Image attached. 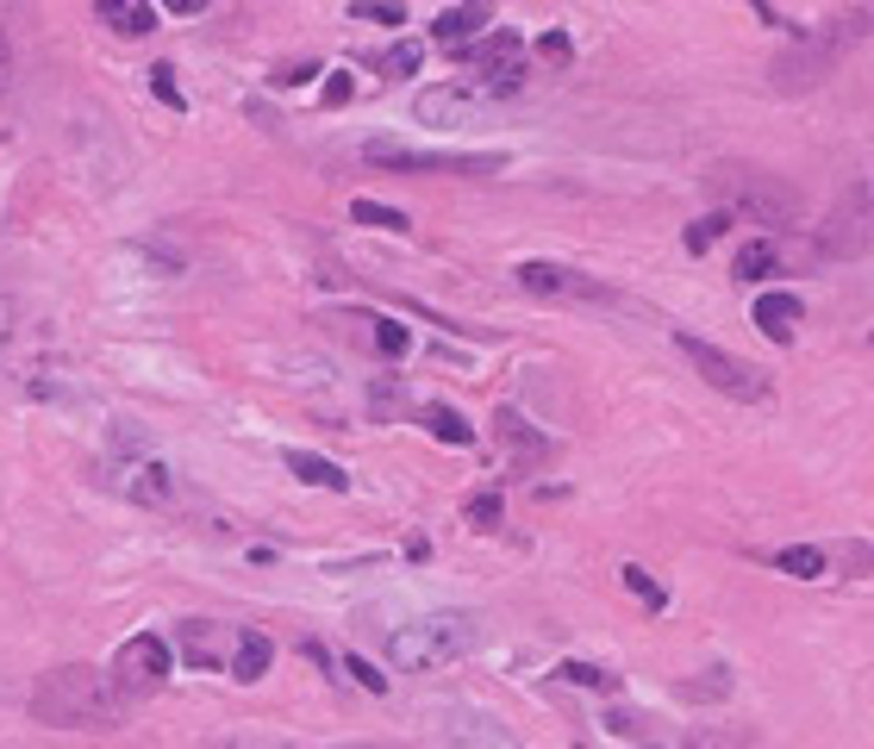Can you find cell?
<instances>
[{
	"mask_svg": "<svg viewBox=\"0 0 874 749\" xmlns=\"http://www.w3.org/2000/svg\"><path fill=\"white\" fill-rule=\"evenodd\" d=\"M350 219H356V225H369V231H407L412 225L407 212L381 207V200H350Z\"/></svg>",
	"mask_w": 874,
	"mask_h": 749,
	"instance_id": "cell-23",
	"label": "cell"
},
{
	"mask_svg": "<svg viewBox=\"0 0 874 749\" xmlns=\"http://www.w3.org/2000/svg\"><path fill=\"white\" fill-rule=\"evenodd\" d=\"M95 13H100V25H113L119 38H144V32L156 25L151 0H95Z\"/></svg>",
	"mask_w": 874,
	"mask_h": 749,
	"instance_id": "cell-15",
	"label": "cell"
},
{
	"mask_svg": "<svg viewBox=\"0 0 874 749\" xmlns=\"http://www.w3.org/2000/svg\"><path fill=\"white\" fill-rule=\"evenodd\" d=\"M494 425H500V438L512 443V450H519L524 462H538V456H550V438H544V431H531V425H524L519 412H512V406H500V412H494Z\"/></svg>",
	"mask_w": 874,
	"mask_h": 749,
	"instance_id": "cell-20",
	"label": "cell"
},
{
	"mask_svg": "<svg viewBox=\"0 0 874 749\" xmlns=\"http://www.w3.org/2000/svg\"><path fill=\"white\" fill-rule=\"evenodd\" d=\"M244 631H225L213 618H181V656L195 662V669H232V650Z\"/></svg>",
	"mask_w": 874,
	"mask_h": 749,
	"instance_id": "cell-12",
	"label": "cell"
},
{
	"mask_svg": "<svg viewBox=\"0 0 874 749\" xmlns=\"http://www.w3.org/2000/svg\"><path fill=\"white\" fill-rule=\"evenodd\" d=\"M475 650V618L468 613H431V618H412L388 637V662L400 674H431L456 662V656Z\"/></svg>",
	"mask_w": 874,
	"mask_h": 749,
	"instance_id": "cell-2",
	"label": "cell"
},
{
	"mask_svg": "<svg viewBox=\"0 0 874 749\" xmlns=\"http://www.w3.org/2000/svg\"><path fill=\"white\" fill-rule=\"evenodd\" d=\"M419 425H425L438 443H456V450H468V443H475V425H468L456 406H419Z\"/></svg>",
	"mask_w": 874,
	"mask_h": 749,
	"instance_id": "cell-19",
	"label": "cell"
},
{
	"mask_svg": "<svg viewBox=\"0 0 874 749\" xmlns=\"http://www.w3.org/2000/svg\"><path fill=\"white\" fill-rule=\"evenodd\" d=\"M750 744H756L750 730H706V725L687 737V749H750Z\"/></svg>",
	"mask_w": 874,
	"mask_h": 749,
	"instance_id": "cell-29",
	"label": "cell"
},
{
	"mask_svg": "<svg viewBox=\"0 0 874 749\" xmlns=\"http://www.w3.org/2000/svg\"><path fill=\"white\" fill-rule=\"evenodd\" d=\"M538 51H544V57H556V63H568V38H563V32H544V38H538Z\"/></svg>",
	"mask_w": 874,
	"mask_h": 749,
	"instance_id": "cell-40",
	"label": "cell"
},
{
	"mask_svg": "<svg viewBox=\"0 0 874 749\" xmlns=\"http://www.w3.org/2000/svg\"><path fill=\"white\" fill-rule=\"evenodd\" d=\"M151 95L163 100L169 113H181V107H188V100H181V88H175V69H169V63H156V69H151Z\"/></svg>",
	"mask_w": 874,
	"mask_h": 749,
	"instance_id": "cell-33",
	"label": "cell"
},
{
	"mask_svg": "<svg viewBox=\"0 0 874 749\" xmlns=\"http://www.w3.org/2000/svg\"><path fill=\"white\" fill-rule=\"evenodd\" d=\"M319 76V63H281L275 69V88H300V81H312Z\"/></svg>",
	"mask_w": 874,
	"mask_h": 749,
	"instance_id": "cell-38",
	"label": "cell"
},
{
	"mask_svg": "<svg viewBox=\"0 0 874 749\" xmlns=\"http://www.w3.org/2000/svg\"><path fill=\"white\" fill-rule=\"evenodd\" d=\"M412 119L419 125H431V132H444V125H475L482 119V95H468V88H419V100H412Z\"/></svg>",
	"mask_w": 874,
	"mask_h": 749,
	"instance_id": "cell-11",
	"label": "cell"
},
{
	"mask_svg": "<svg viewBox=\"0 0 874 749\" xmlns=\"http://www.w3.org/2000/svg\"><path fill=\"white\" fill-rule=\"evenodd\" d=\"M456 737H463V744H475V749H519L506 730H482V718H463V725H456Z\"/></svg>",
	"mask_w": 874,
	"mask_h": 749,
	"instance_id": "cell-31",
	"label": "cell"
},
{
	"mask_svg": "<svg viewBox=\"0 0 874 749\" xmlns=\"http://www.w3.org/2000/svg\"><path fill=\"white\" fill-rule=\"evenodd\" d=\"M175 20H195V13H207V0H163Z\"/></svg>",
	"mask_w": 874,
	"mask_h": 749,
	"instance_id": "cell-41",
	"label": "cell"
},
{
	"mask_svg": "<svg viewBox=\"0 0 874 749\" xmlns=\"http://www.w3.org/2000/svg\"><path fill=\"white\" fill-rule=\"evenodd\" d=\"M519 51H524V44L512 38V32H494V38H475V44H463L456 57H463V63H475V69H487V81H494L500 69H512V63H519Z\"/></svg>",
	"mask_w": 874,
	"mask_h": 749,
	"instance_id": "cell-16",
	"label": "cell"
},
{
	"mask_svg": "<svg viewBox=\"0 0 874 749\" xmlns=\"http://www.w3.org/2000/svg\"><path fill=\"white\" fill-rule=\"evenodd\" d=\"M869 344H874V338H869Z\"/></svg>",
	"mask_w": 874,
	"mask_h": 749,
	"instance_id": "cell-45",
	"label": "cell"
},
{
	"mask_svg": "<svg viewBox=\"0 0 874 749\" xmlns=\"http://www.w3.org/2000/svg\"><path fill=\"white\" fill-rule=\"evenodd\" d=\"M100 481L125 494L132 506H169L175 499V475L163 469L156 456H137V462H100Z\"/></svg>",
	"mask_w": 874,
	"mask_h": 749,
	"instance_id": "cell-10",
	"label": "cell"
},
{
	"mask_svg": "<svg viewBox=\"0 0 874 749\" xmlns=\"http://www.w3.org/2000/svg\"><path fill=\"white\" fill-rule=\"evenodd\" d=\"M419 57H425V44H394L388 57H381V69H388V76H412V69H419Z\"/></svg>",
	"mask_w": 874,
	"mask_h": 749,
	"instance_id": "cell-35",
	"label": "cell"
},
{
	"mask_svg": "<svg viewBox=\"0 0 874 749\" xmlns=\"http://www.w3.org/2000/svg\"><path fill=\"white\" fill-rule=\"evenodd\" d=\"M363 156H369L375 169H419V175H494V169H506V156H494V151H482V156L412 151V144H400V137H369Z\"/></svg>",
	"mask_w": 874,
	"mask_h": 749,
	"instance_id": "cell-6",
	"label": "cell"
},
{
	"mask_svg": "<svg viewBox=\"0 0 874 749\" xmlns=\"http://www.w3.org/2000/svg\"><path fill=\"white\" fill-rule=\"evenodd\" d=\"M556 674H563L568 687H587V693H612V687H619V674L600 669V662H563Z\"/></svg>",
	"mask_w": 874,
	"mask_h": 749,
	"instance_id": "cell-24",
	"label": "cell"
},
{
	"mask_svg": "<svg viewBox=\"0 0 874 749\" xmlns=\"http://www.w3.org/2000/svg\"><path fill=\"white\" fill-rule=\"evenodd\" d=\"M724 231H731V212H699L694 225L681 231V244L694 250V256H706V250H712V244L724 238Z\"/></svg>",
	"mask_w": 874,
	"mask_h": 749,
	"instance_id": "cell-22",
	"label": "cell"
},
{
	"mask_svg": "<svg viewBox=\"0 0 874 749\" xmlns=\"http://www.w3.org/2000/svg\"><path fill=\"white\" fill-rule=\"evenodd\" d=\"M837 562H843V575H850V569H874V543H843Z\"/></svg>",
	"mask_w": 874,
	"mask_h": 749,
	"instance_id": "cell-39",
	"label": "cell"
},
{
	"mask_svg": "<svg viewBox=\"0 0 874 749\" xmlns=\"http://www.w3.org/2000/svg\"><path fill=\"white\" fill-rule=\"evenodd\" d=\"M519 288L524 294H538V300H587V307H594V300H612V288H606L600 275H582V269H568V263H519Z\"/></svg>",
	"mask_w": 874,
	"mask_h": 749,
	"instance_id": "cell-9",
	"label": "cell"
},
{
	"mask_svg": "<svg viewBox=\"0 0 874 749\" xmlns=\"http://www.w3.org/2000/svg\"><path fill=\"white\" fill-rule=\"evenodd\" d=\"M681 700H724V693H731V674L724 669H712V681H681Z\"/></svg>",
	"mask_w": 874,
	"mask_h": 749,
	"instance_id": "cell-34",
	"label": "cell"
},
{
	"mask_svg": "<svg viewBox=\"0 0 874 749\" xmlns=\"http://www.w3.org/2000/svg\"><path fill=\"white\" fill-rule=\"evenodd\" d=\"M350 20H369V25H407V7L400 0H356Z\"/></svg>",
	"mask_w": 874,
	"mask_h": 749,
	"instance_id": "cell-27",
	"label": "cell"
},
{
	"mask_svg": "<svg viewBox=\"0 0 874 749\" xmlns=\"http://www.w3.org/2000/svg\"><path fill=\"white\" fill-rule=\"evenodd\" d=\"M675 350L687 356V363L699 368V382L719 387L724 400H768V375L762 368H750L743 356H731V350H719L712 338H694V331H675Z\"/></svg>",
	"mask_w": 874,
	"mask_h": 749,
	"instance_id": "cell-5",
	"label": "cell"
},
{
	"mask_svg": "<svg viewBox=\"0 0 874 749\" xmlns=\"http://www.w3.org/2000/svg\"><path fill=\"white\" fill-rule=\"evenodd\" d=\"M606 730H612V737H643L650 725H643L631 706H612V712H606Z\"/></svg>",
	"mask_w": 874,
	"mask_h": 749,
	"instance_id": "cell-36",
	"label": "cell"
},
{
	"mask_svg": "<svg viewBox=\"0 0 874 749\" xmlns=\"http://www.w3.org/2000/svg\"><path fill=\"white\" fill-rule=\"evenodd\" d=\"M13 88V51H7V32H0V95Z\"/></svg>",
	"mask_w": 874,
	"mask_h": 749,
	"instance_id": "cell-42",
	"label": "cell"
},
{
	"mask_svg": "<svg viewBox=\"0 0 874 749\" xmlns=\"http://www.w3.org/2000/svg\"><path fill=\"white\" fill-rule=\"evenodd\" d=\"M369 338H375V350H381V356H407L412 350V331L400 326V319H369Z\"/></svg>",
	"mask_w": 874,
	"mask_h": 749,
	"instance_id": "cell-26",
	"label": "cell"
},
{
	"mask_svg": "<svg viewBox=\"0 0 874 749\" xmlns=\"http://www.w3.org/2000/svg\"><path fill=\"white\" fill-rule=\"evenodd\" d=\"M619 575H624V587H631L638 599H650V613H662V606H668V594H662L656 581H650V569H638V562H624Z\"/></svg>",
	"mask_w": 874,
	"mask_h": 749,
	"instance_id": "cell-28",
	"label": "cell"
},
{
	"mask_svg": "<svg viewBox=\"0 0 874 749\" xmlns=\"http://www.w3.org/2000/svg\"><path fill=\"white\" fill-rule=\"evenodd\" d=\"M706 181H712L719 194H731V207L750 212L756 225L781 231V225H794L799 219V194L787 188V181H775V175H762V169H731V163H724V169H712Z\"/></svg>",
	"mask_w": 874,
	"mask_h": 749,
	"instance_id": "cell-4",
	"label": "cell"
},
{
	"mask_svg": "<svg viewBox=\"0 0 874 749\" xmlns=\"http://www.w3.org/2000/svg\"><path fill=\"white\" fill-rule=\"evenodd\" d=\"M269 662H275V643L263 631H244L237 637V650H232V681H244V687H251V681H263V674H269Z\"/></svg>",
	"mask_w": 874,
	"mask_h": 749,
	"instance_id": "cell-17",
	"label": "cell"
},
{
	"mask_svg": "<svg viewBox=\"0 0 874 749\" xmlns=\"http://www.w3.org/2000/svg\"><path fill=\"white\" fill-rule=\"evenodd\" d=\"M213 749H288V744H251V737H225V744H213Z\"/></svg>",
	"mask_w": 874,
	"mask_h": 749,
	"instance_id": "cell-43",
	"label": "cell"
},
{
	"mask_svg": "<svg viewBox=\"0 0 874 749\" xmlns=\"http://www.w3.org/2000/svg\"><path fill=\"white\" fill-rule=\"evenodd\" d=\"M494 20L487 13V0H463V7H444L438 20H431V44H444V51H463V44L482 38V25Z\"/></svg>",
	"mask_w": 874,
	"mask_h": 749,
	"instance_id": "cell-14",
	"label": "cell"
},
{
	"mask_svg": "<svg viewBox=\"0 0 874 749\" xmlns=\"http://www.w3.org/2000/svg\"><path fill=\"white\" fill-rule=\"evenodd\" d=\"M344 674H350L363 693H388V674L375 669V662H363V656H344Z\"/></svg>",
	"mask_w": 874,
	"mask_h": 749,
	"instance_id": "cell-32",
	"label": "cell"
},
{
	"mask_svg": "<svg viewBox=\"0 0 874 749\" xmlns=\"http://www.w3.org/2000/svg\"><path fill=\"white\" fill-rule=\"evenodd\" d=\"M500 519H506V499L494 494V487L468 494V525H475V531H500Z\"/></svg>",
	"mask_w": 874,
	"mask_h": 749,
	"instance_id": "cell-25",
	"label": "cell"
},
{
	"mask_svg": "<svg viewBox=\"0 0 874 749\" xmlns=\"http://www.w3.org/2000/svg\"><path fill=\"white\" fill-rule=\"evenodd\" d=\"M132 712V693L113 681V669L100 674L88 662H69V669H51L32 687V718L57 730H107Z\"/></svg>",
	"mask_w": 874,
	"mask_h": 749,
	"instance_id": "cell-1",
	"label": "cell"
},
{
	"mask_svg": "<svg viewBox=\"0 0 874 749\" xmlns=\"http://www.w3.org/2000/svg\"><path fill=\"white\" fill-rule=\"evenodd\" d=\"M874 250V175L850 181V188L831 200L825 225H818V256L825 263H850V256H869Z\"/></svg>",
	"mask_w": 874,
	"mask_h": 749,
	"instance_id": "cell-3",
	"label": "cell"
},
{
	"mask_svg": "<svg viewBox=\"0 0 874 749\" xmlns=\"http://www.w3.org/2000/svg\"><path fill=\"white\" fill-rule=\"evenodd\" d=\"M843 38H850V25H837V32H818V38L787 44V51L768 63L775 88H781V95H806V88H818V81L837 69V57H843Z\"/></svg>",
	"mask_w": 874,
	"mask_h": 749,
	"instance_id": "cell-7",
	"label": "cell"
},
{
	"mask_svg": "<svg viewBox=\"0 0 874 749\" xmlns=\"http://www.w3.org/2000/svg\"><path fill=\"white\" fill-rule=\"evenodd\" d=\"M107 669H113V681L132 693V700L137 693H156L163 681H169V669H175V643L169 637H156V631H137V637H125V643L113 650Z\"/></svg>",
	"mask_w": 874,
	"mask_h": 749,
	"instance_id": "cell-8",
	"label": "cell"
},
{
	"mask_svg": "<svg viewBox=\"0 0 874 749\" xmlns=\"http://www.w3.org/2000/svg\"><path fill=\"white\" fill-rule=\"evenodd\" d=\"M768 269H775V244H750L738 256V282H762Z\"/></svg>",
	"mask_w": 874,
	"mask_h": 749,
	"instance_id": "cell-30",
	"label": "cell"
},
{
	"mask_svg": "<svg viewBox=\"0 0 874 749\" xmlns=\"http://www.w3.org/2000/svg\"><path fill=\"white\" fill-rule=\"evenodd\" d=\"M350 95H356V81H350L344 69H338V76H325V88H319V100H325V107H344Z\"/></svg>",
	"mask_w": 874,
	"mask_h": 749,
	"instance_id": "cell-37",
	"label": "cell"
},
{
	"mask_svg": "<svg viewBox=\"0 0 874 749\" xmlns=\"http://www.w3.org/2000/svg\"><path fill=\"white\" fill-rule=\"evenodd\" d=\"M575 749H582V744H575Z\"/></svg>",
	"mask_w": 874,
	"mask_h": 749,
	"instance_id": "cell-44",
	"label": "cell"
},
{
	"mask_svg": "<svg viewBox=\"0 0 874 749\" xmlns=\"http://www.w3.org/2000/svg\"><path fill=\"white\" fill-rule=\"evenodd\" d=\"M756 326H762V338H775V344H794L799 326H806V307H799V294H787V288L756 294Z\"/></svg>",
	"mask_w": 874,
	"mask_h": 749,
	"instance_id": "cell-13",
	"label": "cell"
},
{
	"mask_svg": "<svg viewBox=\"0 0 874 749\" xmlns=\"http://www.w3.org/2000/svg\"><path fill=\"white\" fill-rule=\"evenodd\" d=\"M768 562H775L781 575H799V581L825 575V550H818V543H787V550H775Z\"/></svg>",
	"mask_w": 874,
	"mask_h": 749,
	"instance_id": "cell-21",
	"label": "cell"
},
{
	"mask_svg": "<svg viewBox=\"0 0 874 749\" xmlns=\"http://www.w3.org/2000/svg\"><path fill=\"white\" fill-rule=\"evenodd\" d=\"M288 469L307 481V487H325V494H350V475H344V469H338L331 456H312V450H288Z\"/></svg>",
	"mask_w": 874,
	"mask_h": 749,
	"instance_id": "cell-18",
	"label": "cell"
}]
</instances>
